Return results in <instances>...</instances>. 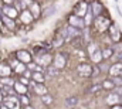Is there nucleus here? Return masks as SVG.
<instances>
[{
  "label": "nucleus",
  "mask_w": 122,
  "mask_h": 109,
  "mask_svg": "<svg viewBox=\"0 0 122 109\" xmlns=\"http://www.w3.org/2000/svg\"><path fill=\"white\" fill-rule=\"evenodd\" d=\"M80 35H81V31H80L78 28L71 27V26L65 27L61 31V37L64 38V41H71V40H74V38H78Z\"/></svg>",
  "instance_id": "obj_1"
},
{
  "label": "nucleus",
  "mask_w": 122,
  "mask_h": 109,
  "mask_svg": "<svg viewBox=\"0 0 122 109\" xmlns=\"http://www.w3.org/2000/svg\"><path fill=\"white\" fill-rule=\"evenodd\" d=\"M94 23H95V28H97L99 33H102V31L108 30V27L111 26V23H112V21L109 20V17H105V16H98V17H95Z\"/></svg>",
  "instance_id": "obj_2"
},
{
  "label": "nucleus",
  "mask_w": 122,
  "mask_h": 109,
  "mask_svg": "<svg viewBox=\"0 0 122 109\" xmlns=\"http://www.w3.org/2000/svg\"><path fill=\"white\" fill-rule=\"evenodd\" d=\"M3 105H4L7 109H20V106H21L19 98L14 96V95H13V96H4Z\"/></svg>",
  "instance_id": "obj_3"
},
{
  "label": "nucleus",
  "mask_w": 122,
  "mask_h": 109,
  "mask_svg": "<svg viewBox=\"0 0 122 109\" xmlns=\"http://www.w3.org/2000/svg\"><path fill=\"white\" fill-rule=\"evenodd\" d=\"M88 13V3L87 1H80L75 7H74V16L78 17H85V14Z\"/></svg>",
  "instance_id": "obj_4"
},
{
  "label": "nucleus",
  "mask_w": 122,
  "mask_h": 109,
  "mask_svg": "<svg viewBox=\"0 0 122 109\" xmlns=\"http://www.w3.org/2000/svg\"><path fill=\"white\" fill-rule=\"evenodd\" d=\"M68 23H70L71 27L78 28V30H81V28L85 27V21H84V19H82V17H78V16H74V14H71V16L68 17Z\"/></svg>",
  "instance_id": "obj_5"
},
{
  "label": "nucleus",
  "mask_w": 122,
  "mask_h": 109,
  "mask_svg": "<svg viewBox=\"0 0 122 109\" xmlns=\"http://www.w3.org/2000/svg\"><path fill=\"white\" fill-rule=\"evenodd\" d=\"M53 67L54 68H57V69H62L64 67H65V64H67V58H65V55L58 53V54H56V57L53 58Z\"/></svg>",
  "instance_id": "obj_6"
},
{
  "label": "nucleus",
  "mask_w": 122,
  "mask_h": 109,
  "mask_svg": "<svg viewBox=\"0 0 122 109\" xmlns=\"http://www.w3.org/2000/svg\"><path fill=\"white\" fill-rule=\"evenodd\" d=\"M16 57H17L19 62H21V64H24V65H27L29 62H31V59H33V55H31L29 51H26V50L17 51V53H16Z\"/></svg>",
  "instance_id": "obj_7"
},
{
  "label": "nucleus",
  "mask_w": 122,
  "mask_h": 109,
  "mask_svg": "<svg viewBox=\"0 0 122 109\" xmlns=\"http://www.w3.org/2000/svg\"><path fill=\"white\" fill-rule=\"evenodd\" d=\"M88 53H90V58H91L94 62H97V64H99V62H101V59H102V55H101V51L97 48V45L90 44Z\"/></svg>",
  "instance_id": "obj_8"
},
{
  "label": "nucleus",
  "mask_w": 122,
  "mask_h": 109,
  "mask_svg": "<svg viewBox=\"0 0 122 109\" xmlns=\"http://www.w3.org/2000/svg\"><path fill=\"white\" fill-rule=\"evenodd\" d=\"M77 71H78V74L81 75V77H84V78H88V77H91L92 75V67L90 64H80L78 65V68H77Z\"/></svg>",
  "instance_id": "obj_9"
},
{
  "label": "nucleus",
  "mask_w": 122,
  "mask_h": 109,
  "mask_svg": "<svg viewBox=\"0 0 122 109\" xmlns=\"http://www.w3.org/2000/svg\"><path fill=\"white\" fill-rule=\"evenodd\" d=\"M108 33H109V37L112 41L118 43L121 40V31H119V27H117L114 23H111V26L108 27Z\"/></svg>",
  "instance_id": "obj_10"
},
{
  "label": "nucleus",
  "mask_w": 122,
  "mask_h": 109,
  "mask_svg": "<svg viewBox=\"0 0 122 109\" xmlns=\"http://www.w3.org/2000/svg\"><path fill=\"white\" fill-rule=\"evenodd\" d=\"M36 59H37L38 65H50V62L53 61V57L48 53H43V54L36 55Z\"/></svg>",
  "instance_id": "obj_11"
},
{
  "label": "nucleus",
  "mask_w": 122,
  "mask_h": 109,
  "mask_svg": "<svg viewBox=\"0 0 122 109\" xmlns=\"http://www.w3.org/2000/svg\"><path fill=\"white\" fill-rule=\"evenodd\" d=\"M3 14L11 20H14L16 17H19V11L16 7H11V6H4L3 7Z\"/></svg>",
  "instance_id": "obj_12"
},
{
  "label": "nucleus",
  "mask_w": 122,
  "mask_h": 109,
  "mask_svg": "<svg viewBox=\"0 0 122 109\" xmlns=\"http://www.w3.org/2000/svg\"><path fill=\"white\" fill-rule=\"evenodd\" d=\"M111 77H122V62H115L109 67Z\"/></svg>",
  "instance_id": "obj_13"
},
{
  "label": "nucleus",
  "mask_w": 122,
  "mask_h": 109,
  "mask_svg": "<svg viewBox=\"0 0 122 109\" xmlns=\"http://www.w3.org/2000/svg\"><path fill=\"white\" fill-rule=\"evenodd\" d=\"M33 88H34V92L38 95V96H43V95H46V94H48V91H47V86L44 85V84H33Z\"/></svg>",
  "instance_id": "obj_14"
},
{
  "label": "nucleus",
  "mask_w": 122,
  "mask_h": 109,
  "mask_svg": "<svg viewBox=\"0 0 122 109\" xmlns=\"http://www.w3.org/2000/svg\"><path fill=\"white\" fill-rule=\"evenodd\" d=\"M20 20H21L23 23H26V24H30L31 21L34 20V17L31 16V13L29 11V10H26V9H24V10L20 13Z\"/></svg>",
  "instance_id": "obj_15"
},
{
  "label": "nucleus",
  "mask_w": 122,
  "mask_h": 109,
  "mask_svg": "<svg viewBox=\"0 0 122 109\" xmlns=\"http://www.w3.org/2000/svg\"><path fill=\"white\" fill-rule=\"evenodd\" d=\"M10 74H11V67L7 65V64L0 62V77L6 78V77H10Z\"/></svg>",
  "instance_id": "obj_16"
},
{
  "label": "nucleus",
  "mask_w": 122,
  "mask_h": 109,
  "mask_svg": "<svg viewBox=\"0 0 122 109\" xmlns=\"http://www.w3.org/2000/svg\"><path fill=\"white\" fill-rule=\"evenodd\" d=\"M102 4L99 3V1H94L91 4V11L92 14H94V17H98V16H101V11H102Z\"/></svg>",
  "instance_id": "obj_17"
},
{
  "label": "nucleus",
  "mask_w": 122,
  "mask_h": 109,
  "mask_svg": "<svg viewBox=\"0 0 122 109\" xmlns=\"http://www.w3.org/2000/svg\"><path fill=\"white\" fill-rule=\"evenodd\" d=\"M31 79L36 84H44L46 77L43 75V72H31Z\"/></svg>",
  "instance_id": "obj_18"
},
{
  "label": "nucleus",
  "mask_w": 122,
  "mask_h": 109,
  "mask_svg": "<svg viewBox=\"0 0 122 109\" xmlns=\"http://www.w3.org/2000/svg\"><path fill=\"white\" fill-rule=\"evenodd\" d=\"M13 88H14V91L19 92L20 95H24V94L27 92V86L23 85L21 82H14V84H13Z\"/></svg>",
  "instance_id": "obj_19"
},
{
  "label": "nucleus",
  "mask_w": 122,
  "mask_h": 109,
  "mask_svg": "<svg viewBox=\"0 0 122 109\" xmlns=\"http://www.w3.org/2000/svg\"><path fill=\"white\" fill-rule=\"evenodd\" d=\"M1 23H3L6 27L9 28V30H13V28L16 27V23H14V20L9 19V17H6V16H3V17H1Z\"/></svg>",
  "instance_id": "obj_20"
},
{
  "label": "nucleus",
  "mask_w": 122,
  "mask_h": 109,
  "mask_svg": "<svg viewBox=\"0 0 122 109\" xmlns=\"http://www.w3.org/2000/svg\"><path fill=\"white\" fill-rule=\"evenodd\" d=\"M29 11L31 13L33 17H38V14H40V6H38L37 3L31 1L30 3V10H29Z\"/></svg>",
  "instance_id": "obj_21"
},
{
  "label": "nucleus",
  "mask_w": 122,
  "mask_h": 109,
  "mask_svg": "<svg viewBox=\"0 0 122 109\" xmlns=\"http://www.w3.org/2000/svg\"><path fill=\"white\" fill-rule=\"evenodd\" d=\"M119 99H121V98L114 92V94H111V95L107 98V104H109V105H118V104H119Z\"/></svg>",
  "instance_id": "obj_22"
},
{
  "label": "nucleus",
  "mask_w": 122,
  "mask_h": 109,
  "mask_svg": "<svg viewBox=\"0 0 122 109\" xmlns=\"http://www.w3.org/2000/svg\"><path fill=\"white\" fill-rule=\"evenodd\" d=\"M77 104H78V98H77V96L72 95V96H67V98H65V105H67L68 108H74Z\"/></svg>",
  "instance_id": "obj_23"
},
{
  "label": "nucleus",
  "mask_w": 122,
  "mask_h": 109,
  "mask_svg": "<svg viewBox=\"0 0 122 109\" xmlns=\"http://www.w3.org/2000/svg\"><path fill=\"white\" fill-rule=\"evenodd\" d=\"M101 88H104V89H109V91H112V89H115V85H114V82H112V79H105V81L102 82V85H101Z\"/></svg>",
  "instance_id": "obj_24"
},
{
  "label": "nucleus",
  "mask_w": 122,
  "mask_h": 109,
  "mask_svg": "<svg viewBox=\"0 0 122 109\" xmlns=\"http://www.w3.org/2000/svg\"><path fill=\"white\" fill-rule=\"evenodd\" d=\"M13 68L16 69V72H24L26 71V65L24 64H21V62H16V64H13Z\"/></svg>",
  "instance_id": "obj_25"
},
{
  "label": "nucleus",
  "mask_w": 122,
  "mask_h": 109,
  "mask_svg": "<svg viewBox=\"0 0 122 109\" xmlns=\"http://www.w3.org/2000/svg\"><path fill=\"white\" fill-rule=\"evenodd\" d=\"M101 55H102V58H111L114 55V50L112 48H105V50L101 51Z\"/></svg>",
  "instance_id": "obj_26"
},
{
  "label": "nucleus",
  "mask_w": 122,
  "mask_h": 109,
  "mask_svg": "<svg viewBox=\"0 0 122 109\" xmlns=\"http://www.w3.org/2000/svg\"><path fill=\"white\" fill-rule=\"evenodd\" d=\"M41 101H43L46 105H50V104H53V101H54V99H53V96H51L50 94H46V95H43V96H41Z\"/></svg>",
  "instance_id": "obj_27"
},
{
  "label": "nucleus",
  "mask_w": 122,
  "mask_h": 109,
  "mask_svg": "<svg viewBox=\"0 0 122 109\" xmlns=\"http://www.w3.org/2000/svg\"><path fill=\"white\" fill-rule=\"evenodd\" d=\"M47 74H48L50 77H57V75H58V69H57V68H54V67L51 65V67H48V68H47Z\"/></svg>",
  "instance_id": "obj_28"
},
{
  "label": "nucleus",
  "mask_w": 122,
  "mask_h": 109,
  "mask_svg": "<svg viewBox=\"0 0 122 109\" xmlns=\"http://www.w3.org/2000/svg\"><path fill=\"white\" fill-rule=\"evenodd\" d=\"M1 84H3L4 86H13L14 81H13L10 77H6V78H1Z\"/></svg>",
  "instance_id": "obj_29"
},
{
  "label": "nucleus",
  "mask_w": 122,
  "mask_h": 109,
  "mask_svg": "<svg viewBox=\"0 0 122 109\" xmlns=\"http://www.w3.org/2000/svg\"><path fill=\"white\" fill-rule=\"evenodd\" d=\"M19 101H20V104H24L26 106L30 104V98L27 96V95H20V98H19Z\"/></svg>",
  "instance_id": "obj_30"
},
{
  "label": "nucleus",
  "mask_w": 122,
  "mask_h": 109,
  "mask_svg": "<svg viewBox=\"0 0 122 109\" xmlns=\"http://www.w3.org/2000/svg\"><path fill=\"white\" fill-rule=\"evenodd\" d=\"M60 44H64V38L61 37V34H60V37H57V38L53 41V45H54V47H60Z\"/></svg>",
  "instance_id": "obj_31"
},
{
  "label": "nucleus",
  "mask_w": 122,
  "mask_h": 109,
  "mask_svg": "<svg viewBox=\"0 0 122 109\" xmlns=\"http://www.w3.org/2000/svg\"><path fill=\"white\" fill-rule=\"evenodd\" d=\"M112 82H114V85L117 86H122V78L121 77H112Z\"/></svg>",
  "instance_id": "obj_32"
},
{
  "label": "nucleus",
  "mask_w": 122,
  "mask_h": 109,
  "mask_svg": "<svg viewBox=\"0 0 122 109\" xmlns=\"http://www.w3.org/2000/svg\"><path fill=\"white\" fill-rule=\"evenodd\" d=\"M54 11H56V9H54V7H51V9L48 7V9H47V10L44 11V16H46V17H47V16H51V14H53Z\"/></svg>",
  "instance_id": "obj_33"
},
{
  "label": "nucleus",
  "mask_w": 122,
  "mask_h": 109,
  "mask_svg": "<svg viewBox=\"0 0 122 109\" xmlns=\"http://www.w3.org/2000/svg\"><path fill=\"white\" fill-rule=\"evenodd\" d=\"M99 89H101V85H98V84H95L94 86H91V88H90V92H98Z\"/></svg>",
  "instance_id": "obj_34"
},
{
  "label": "nucleus",
  "mask_w": 122,
  "mask_h": 109,
  "mask_svg": "<svg viewBox=\"0 0 122 109\" xmlns=\"http://www.w3.org/2000/svg\"><path fill=\"white\" fill-rule=\"evenodd\" d=\"M115 94H117L119 98H122V86H118V88L115 89Z\"/></svg>",
  "instance_id": "obj_35"
},
{
  "label": "nucleus",
  "mask_w": 122,
  "mask_h": 109,
  "mask_svg": "<svg viewBox=\"0 0 122 109\" xmlns=\"http://www.w3.org/2000/svg\"><path fill=\"white\" fill-rule=\"evenodd\" d=\"M19 82H21L23 85H26V86H29V79L27 78H20V81Z\"/></svg>",
  "instance_id": "obj_36"
},
{
  "label": "nucleus",
  "mask_w": 122,
  "mask_h": 109,
  "mask_svg": "<svg viewBox=\"0 0 122 109\" xmlns=\"http://www.w3.org/2000/svg\"><path fill=\"white\" fill-rule=\"evenodd\" d=\"M111 109H122V105H119V104H118V105H112Z\"/></svg>",
  "instance_id": "obj_37"
},
{
  "label": "nucleus",
  "mask_w": 122,
  "mask_h": 109,
  "mask_svg": "<svg viewBox=\"0 0 122 109\" xmlns=\"http://www.w3.org/2000/svg\"><path fill=\"white\" fill-rule=\"evenodd\" d=\"M4 3H6V6H10L11 3H13V0H3Z\"/></svg>",
  "instance_id": "obj_38"
},
{
  "label": "nucleus",
  "mask_w": 122,
  "mask_h": 109,
  "mask_svg": "<svg viewBox=\"0 0 122 109\" xmlns=\"http://www.w3.org/2000/svg\"><path fill=\"white\" fill-rule=\"evenodd\" d=\"M3 101V92H1V89H0V102Z\"/></svg>",
  "instance_id": "obj_39"
},
{
  "label": "nucleus",
  "mask_w": 122,
  "mask_h": 109,
  "mask_svg": "<svg viewBox=\"0 0 122 109\" xmlns=\"http://www.w3.org/2000/svg\"><path fill=\"white\" fill-rule=\"evenodd\" d=\"M24 109H34V108H33V106H30V105H27V106H26Z\"/></svg>",
  "instance_id": "obj_40"
},
{
  "label": "nucleus",
  "mask_w": 122,
  "mask_h": 109,
  "mask_svg": "<svg viewBox=\"0 0 122 109\" xmlns=\"http://www.w3.org/2000/svg\"><path fill=\"white\" fill-rule=\"evenodd\" d=\"M0 109H7V108H6V106H4V105H3V106H1V108H0Z\"/></svg>",
  "instance_id": "obj_41"
},
{
  "label": "nucleus",
  "mask_w": 122,
  "mask_h": 109,
  "mask_svg": "<svg viewBox=\"0 0 122 109\" xmlns=\"http://www.w3.org/2000/svg\"><path fill=\"white\" fill-rule=\"evenodd\" d=\"M115 1H118V0H115Z\"/></svg>",
  "instance_id": "obj_42"
},
{
  "label": "nucleus",
  "mask_w": 122,
  "mask_h": 109,
  "mask_svg": "<svg viewBox=\"0 0 122 109\" xmlns=\"http://www.w3.org/2000/svg\"><path fill=\"white\" fill-rule=\"evenodd\" d=\"M0 108H1V106H0Z\"/></svg>",
  "instance_id": "obj_43"
}]
</instances>
